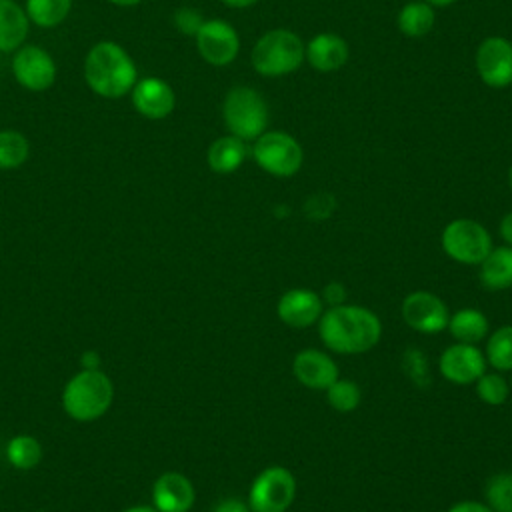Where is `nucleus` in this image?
Returning <instances> with one entry per match:
<instances>
[{"instance_id": "obj_1", "label": "nucleus", "mask_w": 512, "mask_h": 512, "mask_svg": "<svg viewBox=\"0 0 512 512\" xmlns=\"http://www.w3.org/2000/svg\"><path fill=\"white\" fill-rule=\"evenodd\" d=\"M318 336L330 352L364 354L380 342L382 322L374 310L344 302L324 308L318 320Z\"/></svg>"}, {"instance_id": "obj_2", "label": "nucleus", "mask_w": 512, "mask_h": 512, "mask_svg": "<svg viewBox=\"0 0 512 512\" xmlns=\"http://www.w3.org/2000/svg\"><path fill=\"white\" fill-rule=\"evenodd\" d=\"M136 66L116 42H98L84 60V78L102 98H122L136 84Z\"/></svg>"}, {"instance_id": "obj_3", "label": "nucleus", "mask_w": 512, "mask_h": 512, "mask_svg": "<svg viewBox=\"0 0 512 512\" xmlns=\"http://www.w3.org/2000/svg\"><path fill=\"white\" fill-rule=\"evenodd\" d=\"M114 400V384L106 372L80 370L62 390V408L76 422H94L102 418Z\"/></svg>"}, {"instance_id": "obj_4", "label": "nucleus", "mask_w": 512, "mask_h": 512, "mask_svg": "<svg viewBox=\"0 0 512 512\" xmlns=\"http://www.w3.org/2000/svg\"><path fill=\"white\" fill-rule=\"evenodd\" d=\"M250 62L256 74L280 78L296 72L304 62V42L290 28L266 30L252 46Z\"/></svg>"}, {"instance_id": "obj_5", "label": "nucleus", "mask_w": 512, "mask_h": 512, "mask_svg": "<svg viewBox=\"0 0 512 512\" xmlns=\"http://www.w3.org/2000/svg\"><path fill=\"white\" fill-rule=\"evenodd\" d=\"M222 120L228 134H234L244 142H254L268 128V104L256 88L234 86L224 96Z\"/></svg>"}, {"instance_id": "obj_6", "label": "nucleus", "mask_w": 512, "mask_h": 512, "mask_svg": "<svg viewBox=\"0 0 512 512\" xmlns=\"http://www.w3.org/2000/svg\"><path fill=\"white\" fill-rule=\"evenodd\" d=\"M250 154L256 166L274 178H290L304 164L302 144L284 130H264L252 142Z\"/></svg>"}, {"instance_id": "obj_7", "label": "nucleus", "mask_w": 512, "mask_h": 512, "mask_svg": "<svg viewBox=\"0 0 512 512\" xmlns=\"http://www.w3.org/2000/svg\"><path fill=\"white\" fill-rule=\"evenodd\" d=\"M440 246L450 260L464 266H478L494 248L490 232L472 218L450 220L440 234Z\"/></svg>"}, {"instance_id": "obj_8", "label": "nucleus", "mask_w": 512, "mask_h": 512, "mask_svg": "<svg viewBox=\"0 0 512 512\" xmlns=\"http://www.w3.org/2000/svg\"><path fill=\"white\" fill-rule=\"evenodd\" d=\"M296 476L286 466L274 464L256 474L248 490L250 512H286L296 498Z\"/></svg>"}, {"instance_id": "obj_9", "label": "nucleus", "mask_w": 512, "mask_h": 512, "mask_svg": "<svg viewBox=\"0 0 512 512\" xmlns=\"http://www.w3.org/2000/svg\"><path fill=\"white\" fill-rule=\"evenodd\" d=\"M400 316L418 334H438L446 330L450 310L446 302L430 290H414L402 298Z\"/></svg>"}, {"instance_id": "obj_10", "label": "nucleus", "mask_w": 512, "mask_h": 512, "mask_svg": "<svg viewBox=\"0 0 512 512\" xmlns=\"http://www.w3.org/2000/svg\"><path fill=\"white\" fill-rule=\"evenodd\" d=\"M474 66L486 86L508 88L512 84V42L498 34L484 38L476 48Z\"/></svg>"}, {"instance_id": "obj_11", "label": "nucleus", "mask_w": 512, "mask_h": 512, "mask_svg": "<svg viewBox=\"0 0 512 512\" xmlns=\"http://www.w3.org/2000/svg\"><path fill=\"white\" fill-rule=\"evenodd\" d=\"M196 48L198 54L210 66H228L236 60L240 52V36L236 28L224 20L212 18L204 20L200 30L196 32Z\"/></svg>"}, {"instance_id": "obj_12", "label": "nucleus", "mask_w": 512, "mask_h": 512, "mask_svg": "<svg viewBox=\"0 0 512 512\" xmlns=\"http://www.w3.org/2000/svg\"><path fill=\"white\" fill-rule=\"evenodd\" d=\"M486 356L476 344L454 342L438 358L440 376L456 386L474 384L486 372Z\"/></svg>"}, {"instance_id": "obj_13", "label": "nucleus", "mask_w": 512, "mask_h": 512, "mask_svg": "<svg viewBox=\"0 0 512 512\" xmlns=\"http://www.w3.org/2000/svg\"><path fill=\"white\" fill-rule=\"evenodd\" d=\"M12 72L16 80L34 92H42L54 84L56 64L52 56L40 46H22L12 60Z\"/></svg>"}, {"instance_id": "obj_14", "label": "nucleus", "mask_w": 512, "mask_h": 512, "mask_svg": "<svg viewBox=\"0 0 512 512\" xmlns=\"http://www.w3.org/2000/svg\"><path fill=\"white\" fill-rule=\"evenodd\" d=\"M324 312V302L318 292L310 288H290L286 290L276 304V314L282 324L288 328L304 330L312 324H318Z\"/></svg>"}, {"instance_id": "obj_15", "label": "nucleus", "mask_w": 512, "mask_h": 512, "mask_svg": "<svg viewBox=\"0 0 512 512\" xmlns=\"http://www.w3.org/2000/svg\"><path fill=\"white\" fill-rule=\"evenodd\" d=\"M292 376L310 390H326L340 378V368L328 352L304 348L292 358Z\"/></svg>"}, {"instance_id": "obj_16", "label": "nucleus", "mask_w": 512, "mask_h": 512, "mask_svg": "<svg viewBox=\"0 0 512 512\" xmlns=\"http://www.w3.org/2000/svg\"><path fill=\"white\" fill-rule=\"evenodd\" d=\"M194 500V484L182 472H162L152 484V506L158 512H190Z\"/></svg>"}, {"instance_id": "obj_17", "label": "nucleus", "mask_w": 512, "mask_h": 512, "mask_svg": "<svg viewBox=\"0 0 512 512\" xmlns=\"http://www.w3.org/2000/svg\"><path fill=\"white\" fill-rule=\"evenodd\" d=\"M350 58L348 42L336 32H318L304 42V62L318 72H336Z\"/></svg>"}, {"instance_id": "obj_18", "label": "nucleus", "mask_w": 512, "mask_h": 512, "mask_svg": "<svg viewBox=\"0 0 512 512\" xmlns=\"http://www.w3.org/2000/svg\"><path fill=\"white\" fill-rule=\"evenodd\" d=\"M132 102L144 118L162 120L172 114L176 106V94L168 82L148 76L134 84Z\"/></svg>"}, {"instance_id": "obj_19", "label": "nucleus", "mask_w": 512, "mask_h": 512, "mask_svg": "<svg viewBox=\"0 0 512 512\" xmlns=\"http://www.w3.org/2000/svg\"><path fill=\"white\" fill-rule=\"evenodd\" d=\"M248 154H250L248 142H244L242 138H238L234 134H226V136L216 138L208 146L206 162H208L210 170L216 174H232L244 164Z\"/></svg>"}, {"instance_id": "obj_20", "label": "nucleus", "mask_w": 512, "mask_h": 512, "mask_svg": "<svg viewBox=\"0 0 512 512\" xmlns=\"http://www.w3.org/2000/svg\"><path fill=\"white\" fill-rule=\"evenodd\" d=\"M478 278L486 290L512 288V246H494L478 264Z\"/></svg>"}, {"instance_id": "obj_21", "label": "nucleus", "mask_w": 512, "mask_h": 512, "mask_svg": "<svg viewBox=\"0 0 512 512\" xmlns=\"http://www.w3.org/2000/svg\"><path fill=\"white\" fill-rule=\"evenodd\" d=\"M446 330L456 342L478 344L486 340L490 332V320L478 308H460L454 314H450Z\"/></svg>"}, {"instance_id": "obj_22", "label": "nucleus", "mask_w": 512, "mask_h": 512, "mask_svg": "<svg viewBox=\"0 0 512 512\" xmlns=\"http://www.w3.org/2000/svg\"><path fill=\"white\" fill-rule=\"evenodd\" d=\"M28 34V16L14 0H0V50L20 48Z\"/></svg>"}, {"instance_id": "obj_23", "label": "nucleus", "mask_w": 512, "mask_h": 512, "mask_svg": "<svg viewBox=\"0 0 512 512\" xmlns=\"http://www.w3.org/2000/svg\"><path fill=\"white\" fill-rule=\"evenodd\" d=\"M436 24V12L434 6H430L424 0H412L406 2L396 16L398 30L408 38H422L432 32Z\"/></svg>"}, {"instance_id": "obj_24", "label": "nucleus", "mask_w": 512, "mask_h": 512, "mask_svg": "<svg viewBox=\"0 0 512 512\" xmlns=\"http://www.w3.org/2000/svg\"><path fill=\"white\" fill-rule=\"evenodd\" d=\"M486 364L498 372H512V324L488 332L484 346Z\"/></svg>"}, {"instance_id": "obj_25", "label": "nucleus", "mask_w": 512, "mask_h": 512, "mask_svg": "<svg viewBox=\"0 0 512 512\" xmlns=\"http://www.w3.org/2000/svg\"><path fill=\"white\" fill-rule=\"evenodd\" d=\"M6 458L16 470H32L42 460V446L30 434H16L6 444Z\"/></svg>"}, {"instance_id": "obj_26", "label": "nucleus", "mask_w": 512, "mask_h": 512, "mask_svg": "<svg viewBox=\"0 0 512 512\" xmlns=\"http://www.w3.org/2000/svg\"><path fill=\"white\" fill-rule=\"evenodd\" d=\"M72 0H26V16L42 28L58 26L70 12Z\"/></svg>"}, {"instance_id": "obj_27", "label": "nucleus", "mask_w": 512, "mask_h": 512, "mask_svg": "<svg viewBox=\"0 0 512 512\" xmlns=\"http://www.w3.org/2000/svg\"><path fill=\"white\" fill-rule=\"evenodd\" d=\"M326 402L332 410L340 414H350L360 406L362 392L360 386L354 380L348 378H338L334 380L326 390Z\"/></svg>"}, {"instance_id": "obj_28", "label": "nucleus", "mask_w": 512, "mask_h": 512, "mask_svg": "<svg viewBox=\"0 0 512 512\" xmlns=\"http://www.w3.org/2000/svg\"><path fill=\"white\" fill-rule=\"evenodd\" d=\"M30 144L16 130H0V170H12L28 160Z\"/></svg>"}, {"instance_id": "obj_29", "label": "nucleus", "mask_w": 512, "mask_h": 512, "mask_svg": "<svg viewBox=\"0 0 512 512\" xmlns=\"http://www.w3.org/2000/svg\"><path fill=\"white\" fill-rule=\"evenodd\" d=\"M484 502L494 512H512V472H496L486 480Z\"/></svg>"}, {"instance_id": "obj_30", "label": "nucleus", "mask_w": 512, "mask_h": 512, "mask_svg": "<svg viewBox=\"0 0 512 512\" xmlns=\"http://www.w3.org/2000/svg\"><path fill=\"white\" fill-rule=\"evenodd\" d=\"M476 396L488 406H500L510 396V382L504 378L502 372H484L476 382Z\"/></svg>"}, {"instance_id": "obj_31", "label": "nucleus", "mask_w": 512, "mask_h": 512, "mask_svg": "<svg viewBox=\"0 0 512 512\" xmlns=\"http://www.w3.org/2000/svg\"><path fill=\"white\" fill-rule=\"evenodd\" d=\"M402 370L406 374V378L418 386V388H428L432 382L430 376V366H428V358L422 350L418 348H408L402 354Z\"/></svg>"}, {"instance_id": "obj_32", "label": "nucleus", "mask_w": 512, "mask_h": 512, "mask_svg": "<svg viewBox=\"0 0 512 512\" xmlns=\"http://www.w3.org/2000/svg\"><path fill=\"white\" fill-rule=\"evenodd\" d=\"M204 24V18H202V12L196 10V8H190V6H184V8H178L174 12V26L186 34V36H196V32L200 30V26Z\"/></svg>"}, {"instance_id": "obj_33", "label": "nucleus", "mask_w": 512, "mask_h": 512, "mask_svg": "<svg viewBox=\"0 0 512 512\" xmlns=\"http://www.w3.org/2000/svg\"><path fill=\"white\" fill-rule=\"evenodd\" d=\"M304 208L310 218H326V216H330V212L334 208V200L328 194H316V196L308 198Z\"/></svg>"}, {"instance_id": "obj_34", "label": "nucleus", "mask_w": 512, "mask_h": 512, "mask_svg": "<svg viewBox=\"0 0 512 512\" xmlns=\"http://www.w3.org/2000/svg\"><path fill=\"white\" fill-rule=\"evenodd\" d=\"M320 298H322L324 306L328 304V308H330V306H340V304L346 302V288H344L342 282L332 280V282H328V284L324 286Z\"/></svg>"}, {"instance_id": "obj_35", "label": "nucleus", "mask_w": 512, "mask_h": 512, "mask_svg": "<svg viewBox=\"0 0 512 512\" xmlns=\"http://www.w3.org/2000/svg\"><path fill=\"white\" fill-rule=\"evenodd\" d=\"M446 512H494L486 502H478V500H460L456 504H452Z\"/></svg>"}, {"instance_id": "obj_36", "label": "nucleus", "mask_w": 512, "mask_h": 512, "mask_svg": "<svg viewBox=\"0 0 512 512\" xmlns=\"http://www.w3.org/2000/svg\"><path fill=\"white\" fill-rule=\"evenodd\" d=\"M212 512H250V508H248V502H244L240 498H222L212 508Z\"/></svg>"}, {"instance_id": "obj_37", "label": "nucleus", "mask_w": 512, "mask_h": 512, "mask_svg": "<svg viewBox=\"0 0 512 512\" xmlns=\"http://www.w3.org/2000/svg\"><path fill=\"white\" fill-rule=\"evenodd\" d=\"M498 234L506 246H512V210L506 212L498 224Z\"/></svg>"}, {"instance_id": "obj_38", "label": "nucleus", "mask_w": 512, "mask_h": 512, "mask_svg": "<svg viewBox=\"0 0 512 512\" xmlns=\"http://www.w3.org/2000/svg\"><path fill=\"white\" fill-rule=\"evenodd\" d=\"M80 370H98L100 368V354L96 350H86L80 356Z\"/></svg>"}, {"instance_id": "obj_39", "label": "nucleus", "mask_w": 512, "mask_h": 512, "mask_svg": "<svg viewBox=\"0 0 512 512\" xmlns=\"http://www.w3.org/2000/svg\"><path fill=\"white\" fill-rule=\"evenodd\" d=\"M260 0H222V4H226L228 8H236V10H242V8H250L254 4H258Z\"/></svg>"}, {"instance_id": "obj_40", "label": "nucleus", "mask_w": 512, "mask_h": 512, "mask_svg": "<svg viewBox=\"0 0 512 512\" xmlns=\"http://www.w3.org/2000/svg\"><path fill=\"white\" fill-rule=\"evenodd\" d=\"M122 512H158L154 506H146V504H136L130 508H124Z\"/></svg>"}, {"instance_id": "obj_41", "label": "nucleus", "mask_w": 512, "mask_h": 512, "mask_svg": "<svg viewBox=\"0 0 512 512\" xmlns=\"http://www.w3.org/2000/svg\"><path fill=\"white\" fill-rule=\"evenodd\" d=\"M424 2H428V4L434 6V8H448V6L456 4L458 0H424Z\"/></svg>"}, {"instance_id": "obj_42", "label": "nucleus", "mask_w": 512, "mask_h": 512, "mask_svg": "<svg viewBox=\"0 0 512 512\" xmlns=\"http://www.w3.org/2000/svg\"><path fill=\"white\" fill-rule=\"evenodd\" d=\"M108 2H112V4H116V6H136V4H140L142 0H108Z\"/></svg>"}, {"instance_id": "obj_43", "label": "nucleus", "mask_w": 512, "mask_h": 512, "mask_svg": "<svg viewBox=\"0 0 512 512\" xmlns=\"http://www.w3.org/2000/svg\"><path fill=\"white\" fill-rule=\"evenodd\" d=\"M508 186H510V192H512V164L508 168Z\"/></svg>"}, {"instance_id": "obj_44", "label": "nucleus", "mask_w": 512, "mask_h": 512, "mask_svg": "<svg viewBox=\"0 0 512 512\" xmlns=\"http://www.w3.org/2000/svg\"><path fill=\"white\" fill-rule=\"evenodd\" d=\"M510 390H512V376H510Z\"/></svg>"}, {"instance_id": "obj_45", "label": "nucleus", "mask_w": 512, "mask_h": 512, "mask_svg": "<svg viewBox=\"0 0 512 512\" xmlns=\"http://www.w3.org/2000/svg\"><path fill=\"white\" fill-rule=\"evenodd\" d=\"M510 88H512V84H510Z\"/></svg>"}]
</instances>
